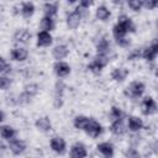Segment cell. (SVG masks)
Masks as SVG:
<instances>
[{"instance_id": "cell-1", "label": "cell", "mask_w": 158, "mask_h": 158, "mask_svg": "<svg viewBox=\"0 0 158 158\" xmlns=\"http://www.w3.org/2000/svg\"><path fill=\"white\" fill-rule=\"evenodd\" d=\"M84 131H85L90 137L95 138V137H98V136L102 132V128H101V125H100L99 122H96L95 120H89V122L86 123Z\"/></svg>"}, {"instance_id": "cell-2", "label": "cell", "mask_w": 158, "mask_h": 158, "mask_svg": "<svg viewBox=\"0 0 158 158\" xmlns=\"http://www.w3.org/2000/svg\"><path fill=\"white\" fill-rule=\"evenodd\" d=\"M157 111V104L152 98H144L142 101V112L144 115H152Z\"/></svg>"}, {"instance_id": "cell-3", "label": "cell", "mask_w": 158, "mask_h": 158, "mask_svg": "<svg viewBox=\"0 0 158 158\" xmlns=\"http://www.w3.org/2000/svg\"><path fill=\"white\" fill-rule=\"evenodd\" d=\"M128 89V94L133 98H137V96H141L144 91V85L141 83V81H133L130 84V86L127 88Z\"/></svg>"}, {"instance_id": "cell-4", "label": "cell", "mask_w": 158, "mask_h": 158, "mask_svg": "<svg viewBox=\"0 0 158 158\" xmlns=\"http://www.w3.org/2000/svg\"><path fill=\"white\" fill-rule=\"evenodd\" d=\"M51 148L57 153H64L65 151V142L62 137H53L51 139Z\"/></svg>"}, {"instance_id": "cell-5", "label": "cell", "mask_w": 158, "mask_h": 158, "mask_svg": "<svg viewBox=\"0 0 158 158\" xmlns=\"http://www.w3.org/2000/svg\"><path fill=\"white\" fill-rule=\"evenodd\" d=\"M14 38H15L16 42L27 43V42L30 41V38H31V33H30V31L26 30V28H20V30H17V31L15 32Z\"/></svg>"}, {"instance_id": "cell-6", "label": "cell", "mask_w": 158, "mask_h": 158, "mask_svg": "<svg viewBox=\"0 0 158 158\" xmlns=\"http://www.w3.org/2000/svg\"><path fill=\"white\" fill-rule=\"evenodd\" d=\"M51 43H52V36L49 35V32H47V31L38 32V35H37V46L46 47V46H49Z\"/></svg>"}, {"instance_id": "cell-7", "label": "cell", "mask_w": 158, "mask_h": 158, "mask_svg": "<svg viewBox=\"0 0 158 158\" xmlns=\"http://www.w3.org/2000/svg\"><path fill=\"white\" fill-rule=\"evenodd\" d=\"M157 53H158V46H157L156 42H153L148 48H146V49L143 51L142 57H143L144 59H147V60H153V59L156 58Z\"/></svg>"}, {"instance_id": "cell-8", "label": "cell", "mask_w": 158, "mask_h": 158, "mask_svg": "<svg viewBox=\"0 0 158 158\" xmlns=\"http://www.w3.org/2000/svg\"><path fill=\"white\" fill-rule=\"evenodd\" d=\"M54 72L58 77H65L70 73V67L65 62H57L54 64Z\"/></svg>"}, {"instance_id": "cell-9", "label": "cell", "mask_w": 158, "mask_h": 158, "mask_svg": "<svg viewBox=\"0 0 158 158\" xmlns=\"http://www.w3.org/2000/svg\"><path fill=\"white\" fill-rule=\"evenodd\" d=\"M70 156L73 158H84V157H86L85 147L81 143H75L70 149Z\"/></svg>"}, {"instance_id": "cell-10", "label": "cell", "mask_w": 158, "mask_h": 158, "mask_svg": "<svg viewBox=\"0 0 158 158\" xmlns=\"http://www.w3.org/2000/svg\"><path fill=\"white\" fill-rule=\"evenodd\" d=\"M10 149L14 154H21L25 149H26V144L23 141L20 139H12L10 142Z\"/></svg>"}, {"instance_id": "cell-11", "label": "cell", "mask_w": 158, "mask_h": 158, "mask_svg": "<svg viewBox=\"0 0 158 158\" xmlns=\"http://www.w3.org/2000/svg\"><path fill=\"white\" fill-rule=\"evenodd\" d=\"M80 20H81V16L77 11H74V12H72V14L68 15V17H67V25H68L69 28H77L79 26V23H80Z\"/></svg>"}, {"instance_id": "cell-12", "label": "cell", "mask_w": 158, "mask_h": 158, "mask_svg": "<svg viewBox=\"0 0 158 158\" xmlns=\"http://www.w3.org/2000/svg\"><path fill=\"white\" fill-rule=\"evenodd\" d=\"M117 23L121 25V26L126 30V32H133V31H135V25H133V22H132L131 19L127 17L126 15H121V16L118 17V22H117Z\"/></svg>"}, {"instance_id": "cell-13", "label": "cell", "mask_w": 158, "mask_h": 158, "mask_svg": "<svg viewBox=\"0 0 158 158\" xmlns=\"http://www.w3.org/2000/svg\"><path fill=\"white\" fill-rule=\"evenodd\" d=\"M68 52H69V51H68L67 46H64V44H58V46H56V47L53 48V57H54L56 59L60 60V59H63V58L67 57Z\"/></svg>"}, {"instance_id": "cell-14", "label": "cell", "mask_w": 158, "mask_h": 158, "mask_svg": "<svg viewBox=\"0 0 158 158\" xmlns=\"http://www.w3.org/2000/svg\"><path fill=\"white\" fill-rule=\"evenodd\" d=\"M27 56H28V53L25 48H15L11 51V58L17 62H23L27 58Z\"/></svg>"}, {"instance_id": "cell-15", "label": "cell", "mask_w": 158, "mask_h": 158, "mask_svg": "<svg viewBox=\"0 0 158 158\" xmlns=\"http://www.w3.org/2000/svg\"><path fill=\"white\" fill-rule=\"evenodd\" d=\"M63 88H64V85L62 83H57L56 95H54V106L56 107H60L63 104Z\"/></svg>"}, {"instance_id": "cell-16", "label": "cell", "mask_w": 158, "mask_h": 158, "mask_svg": "<svg viewBox=\"0 0 158 158\" xmlns=\"http://www.w3.org/2000/svg\"><path fill=\"white\" fill-rule=\"evenodd\" d=\"M98 151L101 154H104L105 157H112V154H114V147L109 142H102V143L98 144Z\"/></svg>"}, {"instance_id": "cell-17", "label": "cell", "mask_w": 158, "mask_h": 158, "mask_svg": "<svg viewBox=\"0 0 158 158\" xmlns=\"http://www.w3.org/2000/svg\"><path fill=\"white\" fill-rule=\"evenodd\" d=\"M36 127L42 132H48L52 127V123L48 117H41L36 121Z\"/></svg>"}, {"instance_id": "cell-18", "label": "cell", "mask_w": 158, "mask_h": 158, "mask_svg": "<svg viewBox=\"0 0 158 158\" xmlns=\"http://www.w3.org/2000/svg\"><path fill=\"white\" fill-rule=\"evenodd\" d=\"M110 130H111V132H112L114 135H122V133H125V131H126L125 125H123V122H122L121 118L115 120V121L111 123Z\"/></svg>"}, {"instance_id": "cell-19", "label": "cell", "mask_w": 158, "mask_h": 158, "mask_svg": "<svg viewBox=\"0 0 158 158\" xmlns=\"http://www.w3.org/2000/svg\"><path fill=\"white\" fill-rule=\"evenodd\" d=\"M142 127H143V122H142L141 118H138L136 116H132V117L128 118V128L131 131L136 132V131H139Z\"/></svg>"}, {"instance_id": "cell-20", "label": "cell", "mask_w": 158, "mask_h": 158, "mask_svg": "<svg viewBox=\"0 0 158 158\" xmlns=\"http://www.w3.org/2000/svg\"><path fill=\"white\" fill-rule=\"evenodd\" d=\"M0 135L2 138H6V139H12L16 135L15 130L10 126H0Z\"/></svg>"}, {"instance_id": "cell-21", "label": "cell", "mask_w": 158, "mask_h": 158, "mask_svg": "<svg viewBox=\"0 0 158 158\" xmlns=\"http://www.w3.org/2000/svg\"><path fill=\"white\" fill-rule=\"evenodd\" d=\"M111 77H112V79L116 80V81H122V80L127 77V70L123 69V68H116V69L112 70Z\"/></svg>"}, {"instance_id": "cell-22", "label": "cell", "mask_w": 158, "mask_h": 158, "mask_svg": "<svg viewBox=\"0 0 158 158\" xmlns=\"http://www.w3.org/2000/svg\"><path fill=\"white\" fill-rule=\"evenodd\" d=\"M40 27H41V30L42 31H51V30H53V27H54V23H53V20H52V17H48V16H44L42 20H41V23H40Z\"/></svg>"}, {"instance_id": "cell-23", "label": "cell", "mask_w": 158, "mask_h": 158, "mask_svg": "<svg viewBox=\"0 0 158 158\" xmlns=\"http://www.w3.org/2000/svg\"><path fill=\"white\" fill-rule=\"evenodd\" d=\"M110 10L106 7V6H99L96 9V17L101 21H106L109 17H110Z\"/></svg>"}, {"instance_id": "cell-24", "label": "cell", "mask_w": 158, "mask_h": 158, "mask_svg": "<svg viewBox=\"0 0 158 158\" xmlns=\"http://www.w3.org/2000/svg\"><path fill=\"white\" fill-rule=\"evenodd\" d=\"M96 49H98V54H105L106 56V53L110 51V43L107 42V40L102 38V40L99 41V43L96 46Z\"/></svg>"}, {"instance_id": "cell-25", "label": "cell", "mask_w": 158, "mask_h": 158, "mask_svg": "<svg viewBox=\"0 0 158 158\" xmlns=\"http://www.w3.org/2000/svg\"><path fill=\"white\" fill-rule=\"evenodd\" d=\"M35 12V6L31 2H25L21 7V14L23 17H31Z\"/></svg>"}, {"instance_id": "cell-26", "label": "cell", "mask_w": 158, "mask_h": 158, "mask_svg": "<svg viewBox=\"0 0 158 158\" xmlns=\"http://www.w3.org/2000/svg\"><path fill=\"white\" fill-rule=\"evenodd\" d=\"M88 122H89V118H88L86 116H81V115H80V116H77V117L74 118V126H75V128H78V130H84Z\"/></svg>"}, {"instance_id": "cell-27", "label": "cell", "mask_w": 158, "mask_h": 158, "mask_svg": "<svg viewBox=\"0 0 158 158\" xmlns=\"http://www.w3.org/2000/svg\"><path fill=\"white\" fill-rule=\"evenodd\" d=\"M43 11H44V15L48 16V17H52L57 14V5L54 4H51V2H47L43 7Z\"/></svg>"}, {"instance_id": "cell-28", "label": "cell", "mask_w": 158, "mask_h": 158, "mask_svg": "<svg viewBox=\"0 0 158 158\" xmlns=\"http://www.w3.org/2000/svg\"><path fill=\"white\" fill-rule=\"evenodd\" d=\"M112 33H114V36H115V38L117 40V38H121V37H125V35L127 33L126 32V30L121 26V25H115L114 26V30H112Z\"/></svg>"}, {"instance_id": "cell-29", "label": "cell", "mask_w": 158, "mask_h": 158, "mask_svg": "<svg viewBox=\"0 0 158 158\" xmlns=\"http://www.w3.org/2000/svg\"><path fill=\"white\" fill-rule=\"evenodd\" d=\"M94 63H96L99 67H101V68H104L106 64H107V62H109V59H107V57L105 56V54H98L96 57H95V59L93 60Z\"/></svg>"}, {"instance_id": "cell-30", "label": "cell", "mask_w": 158, "mask_h": 158, "mask_svg": "<svg viewBox=\"0 0 158 158\" xmlns=\"http://www.w3.org/2000/svg\"><path fill=\"white\" fill-rule=\"evenodd\" d=\"M37 90H38V89H37V85H36V84H30V85H26V88H25V94L31 98V96H33L35 94H37Z\"/></svg>"}, {"instance_id": "cell-31", "label": "cell", "mask_w": 158, "mask_h": 158, "mask_svg": "<svg viewBox=\"0 0 158 158\" xmlns=\"http://www.w3.org/2000/svg\"><path fill=\"white\" fill-rule=\"evenodd\" d=\"M127 1H128V6L133 11H138L142 7V0H127Z\"/></svg>"}, {"instance_id": "cell-32", "label": "cell", "mask_w": 158, "mask_h": 158, "mask_svg": "<svg viewBox=\"0 0 158 158\" xmlns=\"http://www.w3.org/2000/svg\"><path fill=\"white\" fill-rule=\"evenodd\" d=\"M157 4H158V0H142V5L148 10L154 9L157 6Z\"/></svg>"}, {"instance_id": "cell-33", "label": "cell", "mask_w": 158, "mask_h": 158, "mask_svg": "<svg viewBox=\"0 0 158 158\" xmlns=\"http://www.w3.org/2000/svg\"><path fill=\"white\" fill-rule=\"evenodd\" d=\"M11 81L6 77H0V89H7L10 86Z\"/></svg>"}, {"instance_id": "cell-34", "label": "cell", "mask_w": 158, "mask_h": 158, "mask_svg": "<svg viewBox=\"0 0 158 158\" xmlns=\"http://www.w3.org/2000/svg\"><path fill=\"white\" fill-rule=\"evenodd\" d=\"M88 69H89L90 72H93V73L98 74V73H100V70H101L102 68H101V67H99L96 63H94V62H93V63H90V64L88 65Z\"/></svg>"}, {"instance_id": "cell-35", "label": "cell", "mask_w": 158, "mask_h": 158, "mask_svg": "<svg viewBox=\"0 0 158 158\" xmlns=\"http://www.w3.org/2000/svg\"><path fill=\"white\" fill-rule=\"evenodd\" d=\"M111 115H112L114 120H117V118H121L122 112H121L120 109H117V107H112V109H111Z\"/></svg>"}, {"instance_id": "cell-36", "label": "cell", "mask_w": 158, "mask_h": 158, "mask_svg": "<svg viewBox=\"0 0 158 158\" xmlns=\"http://www.w3.org/2000/svg\"><path fill=\"white\" fill-rule=\"evenodd\" d=\"M116 42H117L120 46H122V47H126V46H128V44H130V41H128V40H126L125 37L117 38V40H116Z\"/></svg>"}, {"instance_id": "cell-37", "label": "cell", "mask_w": 158, "mask_h": 158, "mask_svg": "<svg viewBox=\"0 0 158 158\" xmlns=\"http://www.w3.org/2000/svg\"><path fill=\"white\" fill-rule=\"evenodd\" d=\"M125 154H126V157H138V156H139V154H138V152H137V151H135L133 148L128 149Z\"/></svg>"}, {"instance_id": "cell-38", "label": "cell", "mask_w": 158, "mask_h": 158, "mask_svg": "<svg viewBox=\"0 0 158 158\" xmlns=\"http://www.w3.org/2000/svg\"><path fill=\"white\" fill-rule=\"evenodd\" d=\"M6 69H9V65H7V63L0 57V72H5Z\"/></svg>"}, {"instance_id": "cell-39", "label": "cell", "mask_w": 158, "mask_h": 158, "mask_svg": "<svg viewBox=\"0 0 158 158\" xmlns=\"http://www.w3.org/2000/svg\"><path fill=\"white\" fill-rule=\"evenodd\" d=\"M79 1H80V6L83 7H89L94 2V0H79Z\"/></svg>"}, {"instance_id": "cell-40", "label": "cell", "mask_w": 158, "mask_h": 158, "mask_svg": "<svg viewBox=\"0 0 158 158\" xmlns=\"http://www.w3.org/2000/svg\"><path fill=\"white\" fill-rule=\"evenodd\" d=\"M139 56H141V53H139L138 51H133V52L128 56V59H131V60H132V59H135V58H137V57H139Z\"/></svg>"}, {"instance_id": "cell-41", "label": "cell", "mask_w": 158, "mask_h": 158, "mask_svg": "<svg viewBox=\"0 0 158 158\" xmlns=\"http://www.w3.org/2000/svg\"><path fill=\"white\" fill-rule=\"evenodd\" d=\"M114 1V4H116V5H122L123 2H126L127 0H112Z\"/></svg>"}, {"instance_id": "cell-42", "label": "cell", "mask_w": 158, "mask_h": 158, "mask_svg": "<svg viewBox=\"0 0 158 158\" xmlns=\"http://www.w3.org/2000/svg\"><path fill=\"white\" fill-rule=\"evenodd\" d=\"M2 120H4V114H2L1 111H0V122H1Z\"/></svg>"}, {"instance_id": "cell-43", "label": "cell", "mask_w": 158, "mask_h": 158, "mask_svg": "<svg viewBox=\"0 0 158 158\" xmlns=\"http://www.w3.org/2000/svg\"><path fill=\"white\" fill-rule=\"evenodd\" d=\"M68 1H69V2H75L77 0H68Z\"/></svg>"}, {"instance_id": "cell-44", "label": "cell", "mask_w": 158, "mask_h": 158, "mask_svg": "<svg viewBox=\"0 0 158 158\" xmlns=\"http://www.w3.org/2000/svg\"><path fill=\"white\" fill-rule=\"evenodd\" d=\"M47 1H48V0H47Z\"/></svg>"}]
</instances>
